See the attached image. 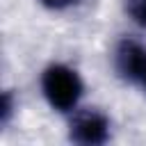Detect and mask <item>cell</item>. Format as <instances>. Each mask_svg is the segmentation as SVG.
<instances>
[{"label": "cell", "mask_w": 146, "mask_h": 146, "mask_svg": "<svg viewBox=\"0 0 146 146\" xmlns=\"http://www.w3.org/2000/svg\"><path fill=\"white\" fill-rule=\"evenodd\" d=\"M132 80H137V82H141V84L146 87V52H144V57H141V62H139V68H137V73H135Z\"/></svg>", "instance_id": "cell-6"}, {"label": "cell", "mask_w": 146, "mask_h": 146, "mask_svg": "<svg viewBox=\"0 0 146 146\" xmlns=\"http://www.w3.org/2000/svg\"><path fill=\"white\" fill-rule=\"evenodd\" d=\"M9 116H11V94L5 91V94H2V103H0V121L7 123Z\"/></svg>", "instance_id": "cell-5"}, {"label": "cell", "mask_w": 146, "mask_h": 146, "mask_svg": "<svg viewBox=\"0 0 146 146\" xmlns=\"http://www.w3.org/2000/svg\"><path fill=\"white\" fill-rule=\"evenodd\" d=\"M41 89L50 107H55L57 112H71L82 96V80L73 68L52 64L41 75Z\"/></svg>", "instance_id": "cell-1"}, {"label": "cell", "mask_w": 146, "mask_h": 146, "mask_svg": "<svg viewBox=\"0 0 146 146\" xmlns=\"http://www.w3.org/2000/svg\"><path fill=\"white\" fill-rule=\"evenodd\" d=\"M43 7L52 9V11H62V9H68V7H75L80 0H39Z\"/></svg>", "instance_id": "cell-4"}, {"label": "cell", "mask_w": 146, "mask_h": 146, "mask_svg": "<svg viewBox=\"0 0 146 146\" xmlns=\"http://www.w3.org/2000/svg\"><path fill=\"white\" fill-rule=\"evenodd\" d=\"M125 11L139 27H146V0H128Z\"/></svg>", "instance_id": "cell-3"}, {"label": "cell", "mask_w": 146, "mask_h": 146, "mask_svg": "<svg viewBox=\"0 0 146 146\" xmlns=\"http://www.w3.org/2000/svg\"><path fill=\"white\" fill-rule=\"evenodd\" d=\"M107 137H110V121L103 112L84 110V112L75 114L73 123H71V139L73 141L96 146V144H105Z\"/></svg>", "instance_id": "cell-2"}]
</instances>
